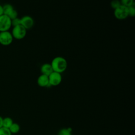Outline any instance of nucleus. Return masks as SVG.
I'll return each mask as SVG.
<instances>
[{
    "instance_id": "nucleus-1",
    "label": "nucleus",
    "mask_w": 135,
    "mask_h": 135,
    "mask_svg": "<svg viewBox=\"0 0 135 135\" xmlns=\"http://www.w3.org/2000/svg\"><path fill=\"white\" fill-rule=\"evenodd\" d=\"M51 64L53 71L60 73L64 72L68 67L67 61L62 56L55 57L52 60Z\"/></svg>"
},
{
    "instance_id": "nucleus-2",
    "label": "nucleus",
    "mask_w": 135,
    "mask_h": 135,
    "mask_svg": "<svg viewBox=\"0 0 135 135\" xmlns=\"http://www.w3.org/2000/svg\"><path fill=\"white\" fill-rule=\"evenodd\" d=\"M26 33L27 30L22 25H18L13 27L11 34L13 38L17 40H22L25 37Z\"/></svg>"
},
{
    "instance_id": "nucleus-3",
    "label": "nucleus",
    "mask_w": 135,
    "mask_h": 135,
    "mask_svg": "<svg viewBox=\"0 0 135 135\" xmlns=\"http://www.w3.org/2000/svg\"><path fill=\"white\" fill-rule=\"evenodd\" d=\"M114 15L117 19L119 20L126 19L129 16L128 7L121 5L118 8L114 9Z\"/></svg>"
},
{
    "instance_id": "nucleus-4",
    "label": "nucleus",
    "mask_w": 135,
    "mask_h": 135,
    "mask_svg": "<svg viewBox=\"0 0 135 135\" xmlns=\"http://www.w3.org/2000/svg\"><path fill=\"white\" fill-rule=\"evenodd\" d=\"M13 40V37L8 31L0 32V44L7 46L10 45Z\"/></svg>"
},
{
    "instance_id": "nucleus-5",
    "label": "nucleus",
    "mask_w": 135,
    "mask_h": 135,
    "mask_svg": "<svg viewBox=\"0 0 135 135\" xmlns=\"http://www.w3.org/2000/svg\"><path fill=\"white\" fill-rule=\"evenodd\" d=\"M12 26V20L5 15L0 16V32L7 31Z\"/></svg>"
},
{
    "instance_id": "nucleus-6",
    "label": "nucleus",
    "mask_w": 135,
    "mask_h": 135,
    "mask_svg": "<svg viewBox=\"0 0 135 135\" xmlns=\"http://www.w3.org/2000/svg\"><path fill=\"white\" fill-rule=\"evenodd\" d=\"M48 76L49 84L51 86H56L59 85L61 83L62 80L61 73L53 71Z\"/></svg>"
},
{
    "instance_id": "nucleus-7",
    "label": "nucleus",
    "mask_w": 135,
    "mask_h": 135,
    "mask_svg": "<svg viewBox=\"0 0 135 135\" xmlns=\"http://www.w3.org/2000/svg\"><path fill=\"white\" fill-rule=\"evenodd\" d=\"M3 14L9 17L11 20H13L17 17V12L14 8L13 6L11 4H7L3 6Z\"/></svg>"
},
{
    "instance_id": "nucleus-8",
    "label": "nucleus",
    "mask_w": 135,
    "mask_h": 135,
    "mask_svg": "<svg viewBox=\"0 0 135 135\" xmlns=\"http://www.w3.org/2000/svg\"><path fill=\"white\" fill-rule=\"evenodd\" d=\"M21 20V25H22L26 30L31 28L34 24L33 18L29 15H25L23 16Z\"/></svg>"
},
{
    "instance_id": "nucleus-9",
    "label": "nucleus",
    "mask_w": 135,
    "mask_h": 135,
    "mask_svg": "<svg viewBox=\"0 0 135 135\" xmlns=\"http://www.w3.org/2000/svg\"><path fill=\"white\" fill-rule=\"evenodd\" d=\"M37 83L41 87H47L50 85L49 76L41 74L37 79Z\"/></svg>"
},
{
    "instance_id": "nucleus-10",
    "label": "nucleus",
    "mask_w": 135,
    "mask_h": 135,
    "mask_svg": "<svg viewBox=\"0 0 135 135\" xmlns=\"http://www.w3.org/2000/svg\"><path fill=\"white\" fill-rule=\"evenodd\" d=\"M41 72L42 74L49 76L53 72L51 64L50 63H44L41 67Z\"/></svg>"
},
{
    "instance_id": "nucleus-11",
    "label": "nucleus",
    "mask_w": 135,
    "mask_h": 135,
    "mask_svg": "<svg viewBox=\"0 0 135 135\" xmlns=\"http://www.w3.org/2000/svg\"><path fill=\"white\" fill-rule=\"evenodd\" d=\"M13 122V120L11 117H6L3 118V127L4 128L8 129Z\"/></svg>"
},
{
    "instance_id": "nucleus-12",
    "label": "nucleus",
    "mask_w": 135,
    "mask_h": 135,
    "mask_svg": "<svg viewBox=\"0 0 135 135\" xmlns=\"http://www.w3.org/2000/svg\"><path fill=\"white\" fill-rule=\"evenodd\" d=\"M12 134H16L20 130V126L16 122H13L11 126L8 128Z\"/></svg>"
},
{
    "instance_id": "nucleus-13",
    "label": "nucleus",
    "mask_w": 135,
    "mask_h": 135,
    "mask_svg": "<svg viewBox=\"0 0 135 135\" xmlns=\"http://www.w3.org/2000/svg\"><path fill=\"white\" fill-rule=\"evenodd\" d=\"M72 129L70 127L62 128L59 130L57 135H72Z\"/></svg>"
},
{
    "instance_id": "nucleus-14",
    "label": "nucleus",
    "mask_w": 135,
    "mask_h": 135,
    "mask_svg": "<svg viewBox=\"0 0 135 135\" xmlns=\"http://www.w3.org/2000/svg\"><path fill=\"white\" fill-rule=\"evenodd\" d=\"M121 5L127 7L134 5V0H120Z\"/></svg>"
},
{
    "instance_id": "nucleus-15",
    "label": "nucleus",
    "mask_w": 135,
    "mask_h": 135,
    "mask_svg": "<svg viewBox=\"0 0 135 135\" xmlns=\"http://www.w3.org/2000/svg\"><path fill=\"white\" fill-rule=\"evenodd\" d=\"M121 5V4L120 2V0H112L110 3L111 7L114 9L118 8Z\"/></svg>"
},
{
    "instance_id": "nucleus-16",
    "label": "nucleus",
    "mask_w": 135,
    "mask_h": 135,
    "mask_svg": "<svg viewBox=\"0 0 135 135\" xmlns=\"http://www.w3.org/2000/svg\"><path fill=\"white\" fill-rule=\"evenodd\" d=\"M0 135H12V133L8 128L2 127L0 128Z\"/></svg>"
},
{
    "instance_id": "nucleus-17",
    "label": "nucleus",
    "mask_w": 135,
    "mask_h": 135,
    "mask_svg": "<svg viewBox=\"0 0 135 135\" xmlns=\"http://www.w3.org/2000/svg\"><path fill=\"white\" fill-rule=\"evenodd\" d=\"M128 14L129 16L134 17L135 16V7L134 5H133L131 6L128 7Z\"/></svg>"
},
{
    "instance_id": "nucleus-18",
    "label": "nucleus",
    "mask_w": 135,
    "mask_h": 135,
    "mask_svg": "<svg viewBox=\"0 0 135 135\" xmlns=\"http://www.w3.org/2000/svg\"><path fill=\"white\" fill-rule=\"evenodd\" d=\"M18 25H21V20L20 18L16 17L13 20H12V26H15Z\"/></svg>"
},
{
    "instance_id": "nucleus-19",
    "label": "nucleus",
    "mask_w": 135,
    "mask_h": 135,
    "mask_svg": "<svg viewBox=\"0 0 135 135\" xmlns=\"http://www.w3.org/2000/svg\"><path fill=\"white\" fill-rule=\"evenodd\" d=\"M3 15V6L0 5V16Z\"/></svg>"
},
{
    "instance_id": "nucleus-20",
    "label": "nucleus",
    "mask_w": 135,
    "mask_h": 135,
    "mask_svg": "<svg viewBox=\"0 0 135 135\" xmlns=\"http://www.w3.org/2000/svg\"><path fill=\"white\" fill-rule=\"evenodd\" d=\"M3 117L0 115V128L3 127Z\"/></svg>"
}]
</instances>
